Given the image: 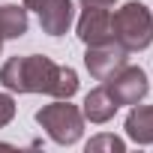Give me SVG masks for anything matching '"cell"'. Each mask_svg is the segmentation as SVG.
Wrapping results in <instances>:
<instances>
[{
    "instance_id": "9",
    "label": "cell",
    "mask_w": 153,
    "mask_h": 153,
    "mask_svg": "<svg viewBox=\"0 0 153 153\" xmlns=\"http://www.w3.org/2000/svg\"><path fill=\"white\" fill-rule=\"evenodd\" d=\"M126 135L135 144H153V105H132L126 114Z\"/></svg>"
},
{
    "instance_id": "12",
    "label": "cell",
    "mask_w": 153,
    "mask_h": 153,
    "mask_svg": "<svg viewBox=\"0 0 153 153\" xmlns=\"http://www.w3.org/2000/svg\"><path fill=\"white\" fill-rule=\"evenodd\" d=\"M12 117H15V99L9 93H0V129L9 126Z\"/></svg>"
},
{
    "instance_id": "3",
    "label": "cell",
    "mask_w": 153,
    "mask_h": 153,
    "mask_svg": "<svg viewBox=\"0 0 153 153\" xmlns=\"http://www.w3.org/2000/svg\"><path fill=\"white\" fill-rule=\"evenodd\" d=\"M36 123L45 129V135L54 144H63V147L81 141L84 135V114L69 99H54L51 105H42L36 111Z\"/></svg>"
},
{
    "instance_id": "4",
    "label": "cell",
    "mask_w": 153,
    "mask_h": 153,
    "mask_svg": "<svg viewBox=\"0 0 153 153\" xmlns=\"http://www.w3.org/2000/svg\"><path fill=\"white\" fill-rule=\"evenodd\" d=\"M105 90L111 93V99L117 105H138L147 90H150V81H147V72L141 66H123L117 69L111 78H105Z\"/></svg>"
},
{
    "instance_id": "14",
    "label": "cell",
    "mask_w": 153,
    "mask_h": 153,
    "mask_svg": "<svg viewBox=\"0 0 153 153\" xmlns=\"http://www.w3.org/2000/svg\"><path fill=\"white\" fill-rule=\"evenodd\" d=\"M0 45H3V39H0Z\"/></svg>"
},
{
    "instance_id": "5",
    "label": "cell",
    "mask_w": 153,
    "mask_h": 153,
    "mask_svg": "<svg viewBox=\"0 0 153 153\" xmlns=\"http://www.w3.org/2000/svg\"><path fill=\"white\" fill-rule=\"evenodd\" d=\"M78 39L84 45H102V42H114V30H111V9L102 3H81V18L75 27Z\"/></svg>"
},
{
    "instance_id": "7",
    "label": "cell",
    "mask_w": 153,
    "mask_h": 153,
    "mask_svg": "<svg viewBox=\"0 0 153 153\" xmlns=\"http://www.w3.org/2000/svg\"><path fill=\"white\" fill-rule=\"evenodd\" d=\"M24 6L39 15L42 33L48 36H63L72 24V0H24Z\"/></svg>"
},
{
    "instance_id": "10",
    "label": "cell",
    "mask_w": 153,
    "mask_h": 153,
    "mask_svg": "<svg viewBox=\"0 0 153 153\" xmlns=\"http://www.w3.org/2000/svg\"><path fill=\"white\" fill-rule=\"evenodd\" d=\"M27 6L18 3H3L0 6V39H21L27 33Z\"/></svg>"
},
{
    "instance_id": "13",
    "label": "cell",
    "mask_w": 153,
    "mask_h": 153,
    "mask_svg": "<svg viewBox=\"0 0 153 153\" xmlns=\"http://www.w3.org/2000/svg\"><path fill=\"white\" fill-rule=\"evenodd\" d=\"M81 3H102V6H111L114 0H81Z\"/></svg>"
},
{
    "instance_id": "2",
    "label": "cell",
    "mask_w": 153,
    "mask_h": 153,
    "mask_svg": "<svg viewBox=\"0 0 153 153\" xmlns=\"http://www.w3.org/2000/svg\"><path fill=\"white\" fill-rule=\"evenodd\" d=\"M111 30L114 42L126 51H144L153 42V12L138 0H129L117 12H111Z\"/></svg>"
},
{
    "instance_id": "6",
    "label": "cell",
    "mask_w": 153,
    "mask_h": 153,
    "mask_svg": "<svg viewBox=\"0 0 153 153\" xmlns=\"http://www.w3.org/2000/svg\"><path fill=\"white\" fill-rule=\"evenodd\" d=\"M126 57H129V51H126L123 45H117V42L87 45V51H84V66H87V72L93 75L96 81H105V78H111L117 69L126 66Z\"/></svg>"
},
{
    "instance_id": "8",
    "label": "cell",
    "mask_w": 153,
    "mask_h": 153,
    "mask_svg": "<svg viewBox=\"0 0 153 153\" xmlns=\"http://www.w3.org/2000/svg\"><path fill=\"white\" fill-rule=\"evenodd\" d=\"M117 102L111 99V93L105 90V84L102 87H93L87 96H84V108H81V114H84V120H90V123H108L114 114H117Z\"/></svg>"
},
{
    "instance_id": "11",
    "label": "cell",
    "mask_w": 153,
    "mask_h": 153,
    "mask_svg": "<svg viewBox=\"0 0 153 153\" xmlns=\"http://www.w3.org/2000/svg\"><path fill=\"white\" fill-rule=\"evenodd\" d=\"M99 150L123 153V150H126V144H123V138H117V135H96V138H90V141H87V153H99Z\"/></svg>"
},
{
    "instance_id": "1",
    "label": "cell",
    "mask_w": 153,
    "mask_h": 153,
    "mask_svg": "<svg viewBox=\"0 0 153 153\" xmlns=\"http://www.w3.org/2000/svg\"><path fill=\"white\" fill-rule=\"evenodd\" d=\"M0 84L12 93H48L54 99H72L78 93V72L60 66L45 54L9 57L0 66Z\"/></svg>"
}]
</instances>
